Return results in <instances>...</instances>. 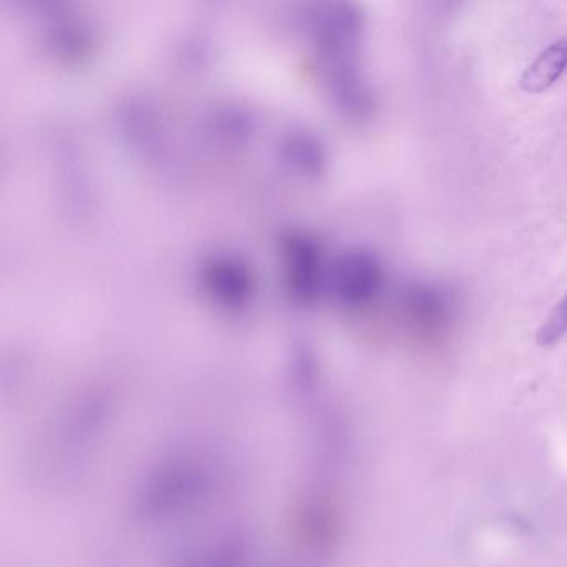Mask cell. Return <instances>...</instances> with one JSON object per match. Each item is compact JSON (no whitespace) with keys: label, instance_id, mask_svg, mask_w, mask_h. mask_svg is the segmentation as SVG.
<instances>
[{"label":"cell","instance_id":"277c9868","mask_svg":"<svg viewBox=\"0 0 567 567\" xmlns=\"http://www.w3.org/2000/svg\"><path fill=\"white\" fill-rule=\"evenodd\" d=\"M567 333V295L554 307L543 327L537 330L536 343L547 348L556 344Z\"/></svg>","mask_w":567,"mask_h":567},{"label":"cell","instance_id":"6da1fadb","mask_svg":"<svg viewBox=\"0 0 567 567\" xmlns=\"http://www.w3.org/2000/svg\"><path fill=\"white\" fill-rule=\"evenodd\" d=\"M567 71V41L554 42L544 49L519 79L520 91L543 94L549 91Z\"/></svg>","mask_w":567,"mask_h":567},{"label":"cell","instance_id":"3957f363","mask_svg":"<svg viewBox=\"0 0 567 567\" xmlns=\"http://www.w3.org/2000/svg\"><path fill=\"white\" fill-rule=\"evenodd\" d=\"M406 310L414 320L431 324L443 321L451 313V298L434 285L416 284L408 290Z\"/></svg>","mask_w":567,"mask_h":567},{"label":"cell","instance_id":"7a4b0ae2","mask_svg":"<svg viewBox=\"0 0 567 567\" xmlns=\"http://www.w3.org/2000/svg\"><path fill=\"white\" fill-rule=\"evenodd\" d=\"M381 285V268L367 254L351 255L341 268V290L350 301L370 300Z\"/></svg>","mask_w":567,"mask_h":567}]
</instances>
